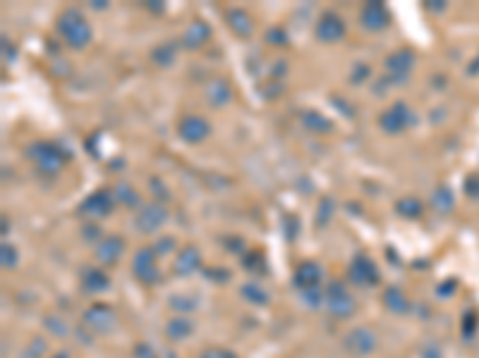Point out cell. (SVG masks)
I'll return each instance as SVG.
<instances>
[{
    "mask_svg": "<svg viewBox=\"0 0 479 358\" xmlns=\"http://www.w3.org/2000/svg\"><path fill=\"white\" fill-rule=\"evenodd\" d=\"M58 34L74 51H82V48H87L91 43V26L87 17L82 15V10L77 8H67L60 15V19H58Z\"/></svg>",
    "mask_w": 479,
    "mask_h": 358,
    "instance_id": "1",
    "label": "cell"
},
{
    "mask_svg": "<svg viewBox=\"0 0 479 358\" xmlns=\"http://www.w3.org/2000/svg\"><path fill=\"white\" fill-rule=\"evenodd\" d=\"M26 153H29L31 162H34L44 175H56V172H60L63 165H65V153H63L56 144H48V141H36V144H31Z\"/></svg>",
    "mask_w": 479,
    "mask_h": 358,
    "instance_id": "2",
    "label": "cell"
},
{
    "mask_svg": "<svg viewBox=\"0 0 479 358\" xmlns=\"http://www.w3.org/2000/svg\"><path fill=\"white\" fill-rule=\"evenodd\" d=\"M410 124H412V110L400 101L393 103L389 110H384L379 117V127L384 129L386 134H400V132H405Z\"/></svg>",
    "mask_w": 479,
    "mask_h": 358,
    "instance_id": "3",
    "label": "cell"
},
{
    "mask_svg": "<svg viewBox=\"0 0 479 358\" xmlns=\"http://www.w3.org/2000/svg\"><path fill=\"white\" fill-rule=\"evenodd\" d=\"M314 36L321 43H338L343 36H346V22H343L341 15L326 10V12H321L319 22H316Z\"/></svg>",
    "mask_w": 479,
    "mask_h": 358,
    "instance_id": "4",
    "label": "cell"
},
{
    "mask_svg": "<svg viewBox=\"0 0 479 358\" xmlns=\"http://www.w3.org/2000/svg\"><path fill=\"white\" fill-rule=\"evenodd\" d=\"M156 256H159V253H156L154 248H139L132 258L134 278L139 282H144V284H154V282H159L161 278L159 268H156Z\"/></svg>",
    "mask_w": 479,
    "mask_h": 358,
    "instance_id": "5",
    "label": "cell"
},
{
    "mask_svg": "<svg viewBox=\"0 0 479 358\" xmlns=\"http://www.w3.org/2000/svg\"><path fill=\"white\" fill-rule=\"evenodd\" d=\"M113 205H115V196H113V191H108V189H99V191L89 194V196L82 201L79 210H82V215L96 220V218H106V215H111Z\"/></svg>",
    "mask_w": 479,
    "mask_h": 358,
    "instance_id": "6",
    "label": "cell"
},
{
    "mask_svg": "<svg viewBox=\"0 0 479 358\" xmlns=\"http://www.w3.org/2000/svg\"><path fill=\"white\" fill-rule=\"evenodd\" d=\"M165 220H168V213H165V208L154 201V203L142 205V210L137 213V220H134V225H137V230L144 232V235H154V232H159L161 227H163Z\"/></svg>",
    "mask_w": 479,
    "mask_h": 358,
    "instance_id": "7",
    "label": "cell"
},
{
    "mask_svg": "<svg viewBox=\"0 0 479 358\" xmlns=\"http://www.w3.org/2000/svg\"><path fill=\"white\" fill-rule=\"evenodd\" d=\"M177 134L187 144H199V141H204L211 134V124L202 115H185L177 122Z\"/></svg>",
    "mask_w": 479,
    "mask_h": 358,
    "instance_id": "8",
    "label": "cell"
},
{
    "mask_svg": "<svg viewBox=\"0 0 479 358\" xmlns=\"http://www.w3.org/2000/svg\"><path fill=\"white\" fill-rule=\"evenodd\" d=\"M350 280L357 287H369L379 282V270H376L374 260L367 253H357L350 263Z\"/></svg>",
    "mask_w": 479,
    "mask_h": 358,
    "instance_id": "9",
    "label": "cell"
},
{
    "mask_svg": "<svg viewBox=\"0 0 479 358\" xmlns=\"http://www.w3.org/2000/svg\"><path fill=\"white\" fill-rule=\"evenodd\" d=\"M359 22L369 31H384L391 24V12L384 3H367L359 12Z\"/></svg>",
    "mask_w": 479,
    "mask_h": 358,
    "instance_id": "10",
    "label": "cell"
},
{
    "mask_svg": "<svg viewBox=\"0 0 479 358\" xmlns=\"http://www.w3.org/2000/svg\"><path fill=\"white\" fill-rule=\"evenodd\" d=\"M326 303H328V311L338 318H348L355 313V298L350 296V291L343 284H333L326 294Z\"/></svg>",
    "mask_w": 479,
    "mask_h": 358,
    "instance_id": "11",
    "label": "cell"
},
{
    "mask_svg": "<svg viewBox=\"0 0 479 358\" xmlns=\"http://www.w3.org/2000/svg\"><path fill=\"white\" fill-rule=\"evenodd\" d=\"M84 323L91 330H96V332H106V330H111L115 325V311L111 306H106V303H96V306H91L84 313Z\"/></svg>",
    "mask_w": 479,
    "mask_h": 358,
    "instance_id": "12",
    "label": "cell"
},
{
    "mask_svg": "<svg viewBox=\"0 0 479 358\" xmlns=\"http://www.w3.org/2000/svg\"><path fill=\"white\" fill-rule=\"evenodd\" d=\"M122 251H125V241L115 235H108L101 239L99 246H96V258L104 265H115L122 258Z\"/></svg>",
    "mask_w": 479,
    "mask_h": 358,
    "instance_id": "13",
    "label": "cell"
},
{
    "mask_svg": "<svg viewBox=\"0 0 479 358\" xmlns=\"http://www.w3.org/2000/svg\"><path fill=\"white\" fill-rule=\"evenodd\" d=\"M319 282H321L319 265L311 263V260H305V263L298 265V270H295V284H298V289H302L307 294V291L319 289Z\"/></svg>",
    "mask_w": 479,
    "mask_h": 358,
    "instance_id": "14",
    "label": "cell"
},
{
    "mask_svg": "<svg viewBox=\"0 0 479 358\" xmlns=\"http://www.w3.org/2000/svg\"><path fill=\"white\" fill-rule=\"evenodd\" d=\"M209 39H211V29H209V24L202 19H195L185 29V34H182L180 46L187 48V51H197V48H202Z\"/></svg>",
    "mask_w": 479,
    "mask_h": 358,
    "instance_id": "15",
    "label": "cell"
},
{
    "mask_svg": "<svg viewBox=\"0 0 479 358\" xmlns=\"http://www.w3.org/2000/svg\"><path fill=\"white\" fill-rule=\"evenodd\" d=\"M412 62H414V56H412V51H407V48H400V51H396L393 56H389V60H386V69H389V74H391L389 79L400 81L403 77H407V72L412 69Z\"/></svg>",
    "mask_w": 479,
    "mask_h": 358,
    "instance_id": "16",
    "label": "cell"
},
{
    "mask_svg": "<svg viewBox=\"0 0 479 358\" xmlns=\"http://www.w3.org/2000/svg\"><path fill=\"white\" fill-rule=\"evenodd\" d=\"M204 94H206V101L211 103V105H225L230 99H233V89H230V84H228V79H211L206 84V89H204Z\"/></svg>",
    "mask_w": 479,
    "mask_h": 358,
    "instance_id": "17",
    "label": "cell"
},
{
    "mask_svg": "<svg viewBox=\"0 0 479 358\" xmlns=\"http://www.w3.org/2000/svg\"><path fill=\"white\" fill-rule=\"evenodd\" d=\"M228 24H230V29L240 36V39H250V36L254 34V22H252L250 15H247L245 10H240V8L228 10Z\"/></svg>",
    "mask_w": 479,
    "mask_h": 358,
    "instance_id": "18",
    "label": "cell"
},
{
    "mask_svg": "<svg viewBox=\"0 0 479 358\" xmlns=\"http://www.w3.org/2000/svg\"><path fill=\"white\" fill-rule=\"evenodd\" d=\"M199 265H202V256H199V251L195 246L180 248V253H177V258H175L177 275H192L195 270H199Z\"/></svg>",
    "mask_w": 479,
    "mask_h": 358,
    "instance_id": "19",
    "label": "cell"
},
{
    "mask_svg": "<svg viewBox=\"0 0 479 358\" xmlns=\"http://www.w3.org/2000/svg\"><path fill=\"white\" fill-rule=\"evenodd\" d=\"M376 346V337L369 332L367 327H357L355 332H350L348 337V349L355 351V354H369Z\"/></svg>",
    "mask_w": 479,
    "mask_h": 358,
    "instance_id": "20",
    "label": "cell"
},
{
    "mask_svg": "<svg viewBox=\"0 0 479 358\" xmlns=\"http://www.w3.org/2000/svg\"><path fill=\"white\" fill-rule=\"evenodd\" d=\"M82 284L84 291H91V294H99V291H106L111 287V280L104 270L99 268H87L82 275Z\"/></svg>",
    "mask_w": 479,
    "mask_h": 358,
    "instance_id": "21",
    "label": "cell"
},
{
    "mask_svg": "<svg viewBox=\"0 0 479 358\" xmlns=\"http://www.w3.org/2000/svg\"><path fill=\"white\" fill-rule=\"evenodd\" d=\"M300 122H302L305 127L309 129V132H314V134H328V132H333V122H331V119H328L326 115H321V112H316V110L302 112Z\"/></svg>",
    "mask_w": 479,
    "mask_h": 358,
    "instance_id": "22",
    "label": "cell"
},
{
    "mask_svg": "<svg viewBox=\"0 0 479 358\" xmlns=\"http://www.w3.org/2000/svg\"><path fill=\"white\" fill-rule=\"evenodd\" d=\"M177 48H180V43H175V41L159 43V46L154 48V53H152V60L156 65H161V67H168V65H173V60L177 56Z\"/></svg>",
    "mask_w": 479,
    "mask_h": 358,
    "instance_id": "23",
    "label": "cell"
},
{
    "mask_svg": "<svg viewBox=\"0 0 479 358\" xmlns=\"http://www.w3.org/2000/svg\"><path fill=\"white\" fill-rule=\"evenodd\" d=\"M396 213L400 215V218H407V220L419 218V215H422V201L414 198V196H403V198H398Z\"/></svg>",
    "mask_w": 479,
    "mask_h": 358,
    "instance_id": "24",
    "label": "cell"
},
{
    "mask_svg": "<svg viewBox=\"0 0 479 358\" xmlns=\"http://www.w3.org/2000/svg\"><path fill=\"white\" fill-rule=\"evenodd\" d=\"M384 301H386V306H389L391 311H396V313H405L407 311V296L403 294L398 287H391V289L386 291Z\"/></svg>",
    "mask_w": 479,
    "mask_h": 358,
    "instance_id": "25",
    "label": "cell"
},
{
    "mask_svg": "<svg viewBox=\"0 0 479 358\" xmlns=\"http://www.w3.org/2000/svg\"><path fill=\"white\" fill-rule=\"evenodd\" d=\"M113 196H115V201H120V203H125V205H137L139 203V196L137 194H134V189L132 187H127V184H117L115 187V194H113Z\"/></svg>",
    "mask_w": 479,
    "mask_h": 358,
    "instance_id": "26",
    "label": "cell"
},
{
    "mask_svg": "<svg viewBox=\"0 0 479 358\" xmlns=\"http://www.w3.org/2000/svg\"><path fill=\"white\" fill-rule=\"evenodd\" d=\"M165 332H168V337H173V339H182V337H187V334L192 332V325L187 323V320H173Z\"/></svg>",
    "mask_w": 479,
    "mask_h": 358,
    "instance_id": "27",
    "label": "cell"
},
{
    "mask_svg": "<svg viewBox=\"0 0 479 358\" xmlns=\"http://www.w3.org/2000/svg\"><path fill=\"white\" fill-rule=\"evenodd\" d=\"M0 258H3L5 270H13L15 265H17V248H15L13 244H3V248H0Z\"/></svg>",
    "mask_w": 479,
    "mask_h": 358,
    "instance_id": "28",
    "label": "cell"
},
{
    "mask_svg": "<svg viewBox=\"0 0 479 358\" xmlns=\"http://www.w3.org/2000/svg\"><path fill=\"white\" fill-rule=\"evenodd\" d=\"M242 296L250 298L252 303H266L268 301L266 291H263L261 287H254V284H245V287H242Z\"/></svg>",
    "mask_w": 479,
    "mask_h": 358,
    "instance_id": "29",
    "label": "cell"
},
{
    "mask_svg": "<svg viewBox=\"0 0 479 358\" xmlns=\"http://www.w3.org/2000/svg\"><path fill=\"white\" fill-rule=\"evenodd\" d=\"M266 41L273 43V46H285V43H288V36H285L283 29H276V26H273V29H268Z\"/></svg>",
    "mask_w": 479,
    "mask_h": 358,
    "instance_id": "30",
    "label": "cell"
},
{
    "mask_svg": "<svg viewBox=\"0 0 479 358\" xmlns=\"http://www.w3.org/2000/svg\"><path fill=\"white\" fill-rule=\"evenodd\" d=\"M450 203H453V201H450V194L446 191V189H439V191L434 194V205H436L439 210H446Z\"/></svg>",
    "mask_w": 479,
    "mask_h": 358,
    "instance_id": "31",
    "label": "cell"
},
{
    "mask_svg": "<svg viewBox=\"0 0 479 358\" xmlns=\"http://www.w3.org/2000/svg\"><path fill=\"white\" fill-rule=\"evenodd\" d=\"M202 358H238L230 349H218V346H211L202 354Z\"/></svg>",
    "mask_w": 479,
    "mask_h": 358,
    "instance_id": "32",
    "label": "cell"
},
{
    "mask_svg": "<svg viewBox=\"0 0 479 358\" xmlns=\"http://www.w3.org/2000/svg\"><path fill=\"white\" fill-rule=\"evenodd\" d=\"M369 65H357V67L352 69V77H350V81H352V84H362L364 79L369 77Z\"/></svg>",
    "mask_w": 479,
    "mask_h": 358,
    "instance_id": "33",
    "label": "cell"
},
{
    "mask_svg": "<svg viewBox=\"0 0 479 358\" xmlns=\"http://www.w3.org/2000/svg\"><path fill=\"white\" fill-rule=\"evenodd\" d=\"M333 208V201L331 198H324L321 201V215H319V225H326L328 222V218H331V213H328V210Z\"/></svg>",
    "mask_w": 479,
    "mask_h": 358,
    "instance_id": "34",
    "label": "cell"
},
{
    "mask_svg": "<svg viewBox=\"0 0 479 358\" xmlns=\"http://www.w3.org/2000/svg\"><path fill=\"white\" fill-rule=\"evenodd\" d=\"M134 356H137V358H156L154 349L149 344H139L137 351H134Z\"/></svg>",
    "mask_w": 479,
    "mask_h": 358,
    "instance_id": "35",
    "label": "cell"
},
{
    "mask_svg": "<svg viewBox=\"0 0 479 358\" xmlns=\"http://www.w3.org/2000/svg\"><path fill=\"white\" fill-rule=\"evenodd\" d=\"M173 246H175V239L173 237H165V239H161V241H159V246H156L159 251H156V253H168L165 248H173Z\"/></svg>",
    "mask_w": 479,
    "mask_h": 358,
    "instance_id": "36",
    "label": "cell"
},
{
    "mask_svg": "<svg viewBox=\"0 0 479 358\" xmlns=\"http://www.w3.org/2000/svg\"><path fill=\"white\" fill-rule=\"evenodd\" d=\"M3 56H5V60H15V48L13 46H8V39H3Z\"/></svg>",
    "mask_w": 479,
    "mask_h": 358,
    "instance_id": "37",
    "label": "cell"
},
{
    "mask_svg": "<svg viewBox=\"0 0 479 358\" xmlns=\"http://www.w3.org/2000/svg\"><path fill=\"white\" fill-rule=\"evenodd\" d=\"M159 0H152V3H147L149 10H154V12H163V5H156Z\"/></svg>",
    "mask_w": 479,
    "mask_h": 358,
    "instance_id": "38",
    "label": "cell"
},
{
    "mask_svg": "<svg viewBox=\"0 0 479 358\" xmlns=\"http://www.w3.org/2000/svg\"><path fill=\"white\" fill-rule=\"evenodd\" d=\"M96 232H99L96 227H84V239H94Z\"/></svg>",
    "mask_w": 479,
    "mask_h": 358,
    "instance_id": "39",
    "label": "cell"
},
{
    "mask_svg": "<svg viewBox=\"0 0 479 358\" xmlns=\"http://www.w3.org/2000/svg\"><path fill=\"white\" fill-rule=\"evenodd\" d=\"M91 8H94V10H104V8H108V3H104V0H91Z\"/></svg>",
    "mask_w": 479,
    "mask_h": 358,
    "instance_id": "40",
    "label": "cell"
},
{
    "mask_svg": "<svg viewBox=\"0 0 479 358\" xmlns=\"http://www.w3.org/2000/svg\"><path fill=\"white\" fill-rule=\"evenodd\" d=\"M53 358H67L65 354H58V356H53Z\"/></svg>",
    "mask_w": 479,
    "mask_h": 358,
    "instance_id": "41",
    "label": "cell"
}]
</instances>
